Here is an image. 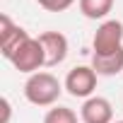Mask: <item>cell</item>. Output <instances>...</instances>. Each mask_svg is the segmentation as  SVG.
Instances as JSON below:
<instances>
[{
	"mask_svg": "<svg viewBox=\"0 0 123 123\" xmlns=\"http://www.w3.org/2000/svg\"><path fill=\"white\" fill-rule=\"evenodd\" d=\"M113 123H123V121H113Z\"/></svg>",
	"mask_w": 123,
	"mask_h": 123,
	"instance_id": "obj_13",
	"label": "cell"
},
{
	"mask_svg": "<svg viewBox=\"0 0 123 123\" xmlns=\"http://www.w3.org/2000/svg\"><path fill=\"white\" fill-rule=\"evenodd\" d=\"M82 123H113V106L106 97H89L80 109Z\"/></svg>",
	"mask_w": 123,
	"mask_h": 123,
	"instance_id": "obj_7",
	"label": "cell"
},
{
	"mask_svg": "<svg viewBox=\"0 0 123 123\" xmlns=\"http://www.w3.org/2000/svg\"><path fill=\"white\" fill-rule=\"evenodd\" d=\"M97 73L92 65H75L73 70H68L65 75V92L75 99H89L94 97V89H97Z\"/></svg>",
	"mask_w": 123,
	"mask_h": 123,
	"instance_id": "obj_4",
	"label": "cell"
},
{
	"mask_svg": "<svg viewBox=\"0 0 123 123\" xmlns=\"http://www.w3.org/2000/svg\"><path fill=\"white\" fill-rule=\"evenodd\" d=\"M43 123H77V113L70 106H51L43 116Z\"/></svg>",
	"mask_w": 123,
	"mask_h": 123,
	"instance_id": "obj_10",
	"label": "cell"
},
{
	"mask_svg": "<svg viewBox=\"0 0 123 123\" xmlns=\"http://www.w3.org/2000/svg\"><path fill=\"white\" fill-rule=\"evenodd\" d=\"M80 12L87 19H106L109 12L113 10V0H80Z\"/></svg>",
	"mask_w": 123,
	"mask_h": 123,
	"instance_id": "obj_9",
	"label": "cell"
},
{
	"mask_svg": "<svg viewBox=\"0 0 123 123\" xmlns=\"http://www.w3.org/2000/svg\"><path fill=\"white\" fill-rule=\"evenodd\" d=\"M27 39H31L29 31H24L19 24H15L7 15H0V53H3V58L10 60Z\"/></svg>",
	"mask_w": 123,
	"mask_h": 123,
	"instance_id": "obj_5",
	"label": "cell"
},
{
	"mask_svg": "<svg viewBox=\"0 0 123 123\" xmlns=\"http://www.w3.org/2000/svg\"><path fill=\"white\" fill-rule=\"evenodd\" d=\"M123 48V22L104 19L92 39V55H109Z\"/></svg>",
	"mask_w": 123,
	"mask_h": 123,
	"instance_id": "obj_2",
	"label": "cell"
},
{
	"mask_svg": "<svg viewBox=\"0 0 123 123\" xmlns=\"http://www.w3.org/2000/svg\"><path fill=\"white\" fill-rule=\"evenodd\" d=\"M63 82H60L53 73H34L24 82V99L34 106H55V101L63 94Z\"/></svg>",
	"mask_w": 123,
	"mask_h": 123,
	"instance_id": "obj_1",
	"label": "cell"
},
{
	"mask_svg": "<svg viewBox=\"0 0 123 123\" xmlns=\"http://www.w3.org/2000/svg\"><path fill=\"white\" fill-rule=\"evenodd\" d=\"M10 113H12L10 99H7V97H3V121H0V123H10Z\"/></svg>",
	"mask_w": 123,
	"mask_h": 123,
	"instance_id": "obj_12",
	"label": "cell"
},
{
	"mask_svg": "<svg viewBox=\"0 0 123 123\" xmlns=\"http://www.w3.org/2000/svg\"><path fill=\"white\" fill-rule=\"evenodd\" d=\"M36 5L43 7L46 12H65L68 7L75 5V0H36Z\"/></svg>",
	"mask_w": 123,
	"mask_h": 123,
	"instance_id": "obj_11",
	"label": "cell"
},
{
	"mask_svg": "<svg viewBox=\"0 0 123 123\" xmlns=\"http://www.w3.org/2000/svg\"><path fill=\"white\" fill-rule=\"evenodd\" d=\"M92 68L101 77H113L123 70V48L109 55H92Z\"/></svg>",
	"mask_w": 123,
	"mask_h": 123,
	"instance_id": "obj_8",
	"label": "cell"
},
{
	"mask_svg": "<svg viewBox=\"0 0 123 123\" xmlns=\"http://www.w3.org/2000/svg\"><path fill=\"white\" fill-rule=\"evenodd\" d=\"M46 53V68H55L68 58V39L60 31H43L36 36Z\"/></svg>",
	"mask_w": 123,
	"mask_h": 123,
	"instance_id": "obj_6",
	"label": "cell"
},
{
	"mask_svg": "<svg viewBox=\"0 0 123 123\" xmlns=\"http://www.w3.org/2000/svg\"><path fill=\"white\" fill-rule=\"evenodd\" d=\"M10 63L19 70V73H27V75H34V73H41V68H46V53H43V46L39 39H27L17 53L10 58Z\"/></svg>",
	"mask_w": 123,
	"mask_h": 123,
	"instance_id": "obj_3",
	"label": "cell"
}]
</instances>
